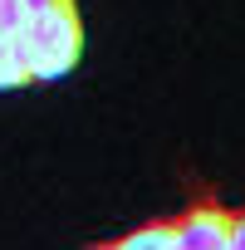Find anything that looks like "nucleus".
Wrapping results in <instances>:
<instances>
[{
    "instance_id": "f257e3e1",
    "label": "nucleus",
    "mask_w": 245,
    "mask_h": 250,
    "mask_svg": "<svg viewBox=\"0 0 245 250\" xmlns=\"http://www.w3.org/2000/svg\"><path fill=\"white\" fill-rule=\"evenodd\" d=\"M20 49L30 83L40 79H64L79 54H83V20L74 0H25V25H20Z\"/></svg>"
},
{
    "instance_id": "f03ea898",
    "label": "nucleus",
    "mask_w": 245,
    "mask_h": 250,
    "mask_svg": "<svg viewBox=\"0 0 245 250\" xmlns=\"http://www.w3.org/2000/svg\"><path fill=\"white\" fill-rule=\"evenodd\" d=\"M177 245L182 250H225L230 245V211L216 201H191L177 216Z\"/></svg>"
},
{
    "instance_id": "7ed1b4c3",
    "label": "nucleus",
    "mask_w": 245,
    "mask_h": 250,
    "mask_svg": "<svg viewBox=\"0 0 245 250\" xmlns=\"http://www.w3.org/2000/svg\"><path fill=\"white\" fill-rule=\"evenodd\" d=\"M20 25H25V0H0V88L30 83L25 49H20Z\"/></svg>"
},
{
    "instance_id": "20e7f679",
    "label": "nucleus",
    "mask_w": 245,
    "mask_h": 250,
    "mask_svg": "<svg viewBox=\"0 0 245 250\" xmlns=\"http://www.w3.org/2000/svg\"><path fill=\"white\" fill-rule=\"evenodd\" d=\"M103 250H177V216H172V221H147V226H133L128 235L103 240Z\"/></svg>"
},
{
    "instance_id": "39448f33",
    "label": "nucleus",
    "mask_w": 245,
    "mask_h": 250,
    "mask_svg": "<svg viewBox=\"0 0 245 250\" xmlns=\"http://www.w3.org/2000/svg\"><path fill=\"white\" fill-rule=\"evenodd\" d=\"M225 250H245V211H230V245Z\"/></svg>"
}]
</instances>
